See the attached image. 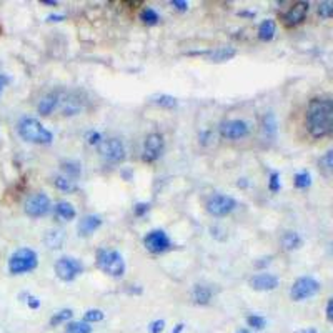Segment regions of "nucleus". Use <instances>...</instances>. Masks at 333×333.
<instances>
[{
  "label": "nucleus",
  "mask_w": 333,
  "mask_h": 333,
  "mask_svg": "<svg viewBox=\"0 0 333 333\" xmlns=\"http://www.w3.org/2000/svg\"><path fill=\"white\" fill-rule=\"evenodd\" d=\"M72 315H74V311L70 310V308L60 310L59 313H55V315L50 318V325H52V327H57V325H59V323H63V322L70 320V318H72Z\"/></svg>",
  "instance_id": "obj_27"
},
{
  "label": "nucleus",
  "mask_w": 333,
  "mask_h": 333,
  "mask_svg": "<svg viewBox=\"0 0 333 333\" xmlns=\"http://www.w3.org/2000/svg\"><path fill=\"white\" fill-rule=\"evenodd\" d=\"M307 129L311 137H327L333 130V102L330 98H311L307 109Z\"/></svg>",
  "instance_id": "obj_1"
},
{
  "label": "nucleus",
  "mask_w": 333,
  "mask_h": 333,
  "mask_svg": "<svg viewBox=\"0 0 333 333\" xmlns=\"http://www.w3.org/2000/svg\"><path fill=\"white\" fill-rule=\"evenodd\" d=\"M264 129L267 132V135H275V132H277V120H275V115L272 112L267 113L264 118Z\"/></svg>",
  "instance_id": "obj_30"
},
{
  "label": "nucleus",
  "mask_w": 333,
  "mask_h": 333,
  "mask_svg": "<svg viewBox=\"0 0 333 333\" xmlns=\"http://www.w3.org/2000/svg\"><path fill=\"white\" fill-rule=\"evenodd\" d=\"M295 187L296 188H308L311 185V177L308 172H299L295 175Z\"/></svg>",
  "instance_id": "obj_31"
},
{
  "label": "nucleus",
  "mask_w": 333,
  "mask_h": 333,
  "mask_svg": "<svg viewBox=\"0 0 333 333\" xmlns=\"http://www.w3.org/2000/svg\"><path fill=\"white\" fill-rule=\"evenodd\" d=\"M165 328V322L164 320H155L148 325V333H162Z\"/></svg>",
  "instance_id": "obj_36"
},
{
  "label": "nucleus",
  "mask_w": 333,
  "mask_h": 333,
  "mask_svg": "<svg viewBox=\"0 0 333 333\" xmlns=\"http://www.w3.org/2000/svg\"><path fill=\"white\" fill-rule=\"evenodd\" d=\"M63 19H65L63 15H48V17H47L48 22H62Z\"/></svg>",
  "instance_id": "obj_44"
},
{
  "label": "nucleus",
  "mask_w": 333,
  "mask_h": 333,
  "mask_svg": "<svg viewBox=\"0 0 333 333\" xmlns=\"http://www.w3.org/2000/svg\"><path fill=\"white\" fill-rule=\"evenodd\" d=\"M55 214L59 215L60 218H63V220H72V218H75L77 212H75V208H74L72 203H68V202H59V203L55 205Z\"/></svg>",
  "instance_id": "obj_22"
},
{
  "label": "nucleus",
  "mask_w": 333,
  "mask_h": 333,
  "mask_svg": "<svg viewBox=\"0 0 333 333\" xmlns=\"http://www.w3.org/2000/svg\"><path fill=\"white\" fill-rule=\"evenodd\" d=\"M59 94H48L45 95L42 100L39 102L37 105V110L39 113H42V115H50V113L54 112V109L59 105Z\"/></svg>",
  "instance_id": "obj_18"
},
{
  "label": "nucleus",
  "mask_w": 333,
  "mask_h": 333,
  "mask_svg": "<svg viewBox=\"0 0 333 333\" xmlns=\"http://www.w3.org/2000/svg\"><path fill=\"white\" fill-rule=\"evenodd\" d=\"M100 225H102V218L98 215H85L80 218L79 225H77V232H79L80 237H89L95 230L100 229Z\"/></svg>",
  "instance_id": "obj_16"
},
{
  "label": "nucleus",
  "mask_w": 333,
  "mask_h": 333,
  "mask_svg": "<svg viewBox=\"0 0 333 333\" xmlns=\"http://www.w3.org/2000/svg\"><path fill=\"white\" fill-rule=\"evenodd\" d=\"M247 323L255 330H264L267 327V320L260 315H250L249 318H247Z\"/></svg>",
  "instance_id": "obj_32"
},
{
  "label": "nucleus",
  "mask_w": 333,
  "mask_h": 333,
  "mask_svg": "<svg viewBox=\"0 0 333 333\" xmlns=\"http://www.w3.org/2000/svg\"><path fill=\"white\" fill-rule=\"evenodd\" d=\"M83 272V265L74 257H62L55 264V273L62 282H72Z\"/></svg>",
  "instance_id": "obj_6"
},
{
  "label": "nucleus",
  "mask_w": 333,
  "mask_h": 333,
  "mask_svg": "<svg viewBox=\"0 0 333 333\" xmlns=\"http://www.w3.org/2000/svg\"><path fill=\"white\" fill-rule=\"evenodd\" d=\"M59 103H62L63 115H68V117L77 115L83 109V100L77 94H67L63 98H59Z\"/></svg>",
  "instance_id": "obj_15"
},
{
  "label": "nucleus",
  "mask_w": 333,
  "mask_h": 333,
  "mask_svg": "<svg viewBox=\"0 0 333 333\" xmlns=\"http://www.w3.org/2000/svg\"><path fill=\"white\" fill-rule=\"evenodd\" d=\"M54 183H55V187L62 190V192H74L75 190V185L72 183V180H68L67 177H55L54 179Z\"/></svg>",
  "instance_id": "obj_26"
},
{
  "label": "nucleus",
  "mask_w": 333,
  "mask_h": 333,
  "mask_svg": "<svg viewBox=\"0 0 333 333\" xmlns=\"http://www.w3.org/2000/svg\"><path fill=\"white\" fill-rule=\"evenodd\" d=\"M237 207L235 198H232L229 195H222V194H215L212 195L207 200V212L214 217H225L229 215L233 208Z\"/></svg>",
  "instance_id": "obj_8"
},
{
  "label": "nucleus",
  "mask_w": 333,
  "mask_h": 333,
  "mask_svg": "<svg viewBox=\"0 0 333 333\" xmlns=\"http://www.w3.org/2000/svg\"><path fill=\"white\" fill-rule=\"evenodd\" d=\"M237 333H252V331H249V330H238Z\"/></svg>",
  "instance_id": "obj_48"
},
{
  "label": "nucleus",
  "mask_w": 333,
  "mask_h": 333,
  "mask_svg": "<svg viewBox=\"0 0 333 333\" xmlns=\"http://www.w3.org/2000/svg\"><path fill=\"white\" fill-rule=\"evenodd\" d=\"M205 55H207V59L210 62L222 63V62L233 59V57L237 55V50H235V47H232V45H222V47L214 48V50L205 52Z\"/></svg>",
  "instance_id": "obj_17"
},
{
  "label": "nucleus",
  "mask_w": 333,
  "mask_h": 333,
  "mask_svg": "<svg viewBox=\"0 0 333 333\" xmlns=\"http://www.w3.org/2000/svg\"><path fill=\"white\" fill-rule=\"evenodd\" d=\"M320 292V283L311 277H300L293 282L292 288H290V296L293 302H303L310 299V296L317 295Z\"/></svg>",
  "instance_id": "obj_5"
},
{
  "label": "nucleus",
  "mask_w": 333,
  "mask_h": 333,
  "mask_svg": "<svg viewBox=\"0 0 333 333\" xmlns=\"http://www.w3.org/2000/svg\"><path fill=\"white\" fill-rule=\"evenodd\" d=\"M278 277H275L272 273H258V275H253V277L249 280V285L257 290V292H272L278 287Z\"/></svg>",
  "instance_id": "obj_13"
},
{
  "label": "nucleus",
  "mask_w": 333,
  "mask_h": 333,
  "mask_svg": "<svg viewBox=\"0 0 333 333\" xmlns=\"http://www.w3.org/2000/svg\"><path fill=\"white\" fill-rule=\"evenodd\" d=\"M183 328H185V325H183V323H179V325H175V328L172 330V333H182V331H183Z\"/></svg>",
  "instance_id": "obj_45"
},
{
  "label": "nucleus",
  "mask_w": 333,
  "mask_h": 333,
  "mask_svg": "<svg viewBox=\"0 0 333 333\" xmlns=\"http://www.w3.org/2000/svg\"><path fill=\"white\" fill-rule=\"evenodd\" d=\"M148 208H150V205L148 203H137L135 207H133V214H135L137 217H142V215H145Z\"/></svg>",
  "instance_id": "obj_38"
},
{
  "label": "nucleus",
  "mask_w": 333,
  "mask_h": 333,
  "mask_svg": "<svg viewBox=\"0 0 333 333\" xmlns=\"http://www.w3.org/2000/svg\"><path fill=\"white\" fill-rule=\"evenodd\" d=\"M98 153L100 157L112 164H118V162L125 160V147L122 140L118 138H107L98 144Z\"/></svg>",
  "instance_id": "obj_7"
},
{
  "label": "nucleus",
  "mask_w": 333,
  "mask_h": 333,
  "mask_svg": "<svg viewBox=\"0 0 333 333\" xmlns=\"http://www.w3.org/2000/svg\"><path fill=\"white\" fill-rule=\"evenodd\" d=\"M42 4H45V5H57V0H42Z\"/></svg>",
  "instance_id": "obj_46"
},
{
  "label": "nucleus",
  "mask_w": 333,
  "mask_h": 333,
  "mask_svg": "<svg viewBox=\"0 0 333 333\" xmlns=\"http://www.w3.org/2000/svg\"><path fill=\"white\" fill-rule=\"evenodd\" d=\"M268 188L272 192H278L280 190V175L277 172H272L270 173V182H268Z\"/></svg>",
  "instance_id": "obj_35"
},
{
  "label": "nucleus",
  "mask_w": 333,
  "mask_h": 333,
  "mask_svg": "<svg viewBox=\"0 0 333 333\" xmlns=\"http://www.w3.org/2000/svg\"><path fill=\"white\" fill-rule=\"evenodd\" d=\"M275 32H277V25H275V20L267 19L258 27V39L261 42H270L275 37Z\"/></svg>",
  "instance_id": "obj_20"
},
{
  "label": "nucleus",
  "mask_w": 333,
  "mask_h": 333,
  "mask_svg": "<svg viewBox=\"0 0 333 333\" xmlns=\"http://www.w3.org/2000/svg\"><path fill=\"white\" fill-rule=\"evenodd\" d=\"M62 168L65 170V172H67L70 177H79L80 172H82L80 164H77V162H67V164H63Z\"/></svg>",
  "instance_id": "obj_34"
},
{
  "label": "nucleus",
  "mask_w": 333,
  "mask_h": 333,
  "mask_svg": "<svg viewBox=\"0 0 333 333\" xmlns=\"http://www.w3.org/2000/svg\"><path fill=\"white\" fill-rule=\"evenodd\" d=\"M39 264L37 253L30 249H20L12 255L9 260V272L12 275H22L32 272Z\"/></svg>",
  "instance_id": "obj_4"
},
{
  "label": "nucleus",
  "mask_w": 333,
  "mask_h": 333,
  "mask_svg": "<svg viewBox=\"0 0 333 333\" xmlns=\"http://www.w3.org/2000/svg\"><path fill=\"white\" fill-rule=\"evenodd\" d=\"M162 152H164V137L160 133H150L144 142V152H142V160L144 162H155Z\"/></svg>",
  "instance_id": "obj_11"
},
{
  "label": "nucleus",
  "mask_w": 333,
  "mask_h": 333,
  "mask_svg": "<svg viewBox=\"0 0 333 333\" xmlns=\"http://www.w3.org/2000/svg\"><path fill=\"white\" fill-rule=\"evenodd\" d=\"M282 243L285 250H296L302 247V237L296 232H285L282 237Z\"/></svg>",
  "instance_id": "obj_21"
},
{
  "label": "nucleus",
  "mask_w": 333,
  "mask_h": 333,
  "mask_svg": "<svg viewBox=\"0 0 333 333\" xmlns=\"http://www.w3.org/2000/svg\"><path fill=\"white\" fill-rule=\"evenodd\" d=\"M299 333H317L313 328H307V330H302V331H299Z\"/></svg>",
  "instance_id": "obj_47"
},
{
  "label": "nucleus",
  "mask_w": 333,
  "mask_h": 333,
  "mask_svg": "<svg viewBox=\"0 0 333 333\" xmlns=\"http://www.w3.org/2000/svg\"><path fill=\"white\" fill-rule=\"evenodd\" d=\"M327 320L328 322L333 320V300L331 299L327 302Z\"/></svg>",
  "instance_id": "obj_42"
},
{
  "label": "nucleus",
  "mask_w": 333,
  "mask_h": 333,
  "mask_svg": "<svg viewBox=\"0 0 333 333\" xmlns=\"http://www.w3.org/2000/svg\"><path fill=\"white\" fill-rule=\"evenodd\" d=\"M331 155H333V152H327V155L320 160L322 164H325V168L328 170V172H331V168H333V160H331Z\"/></svg>",
  "instance_id": "obj_40"
},
{
  "label": "nucleus",
  "mask_w": 333,
  "mask_h": 333,
  "mask_svg": "<svg viewBox=\"0 0 333 333\" xmlns=\"http://www.w3.org/2000/svg\"><path fill=\"white\" fill-rule=\"evenodd\" d=\"M152 102L159 107H164V109H175L177 107V98L172 95H159V97H153Z\"/></svg>",
  "instance_id": "obj_25"
},
{
  "label": "nucleus",
  "mask_w": 333,
  "mask_h": 333,
  "mask_svg": "<svg viewBox=\"0 0 333 333\" xmlns=\"http://www.w3.org/2000/svg\"><path fill=\"white\" fill-rule=\"evenodd\" d=\"M103 311L102 310H98V308H90L85 311V315H83V320L85 323H95V322H102L103 320Z\"/></svg>",
  "instance_id": "obj_29"
},
{
  "label": "nucleus",
  "mask_w": 333,
  "mask_h": 333,
  "mask_svg": "<svg viewBox=\"0 0 333 333\" xmlns=\"http://www.w3.org/2000/svg\"><path fill=\"white\" fill-rule=\"evenodd\" d=\"M7 83H9V79H7L5 75L0 74V94H2V90H4V87H5Z\"/></svg>",
  "instance_id": "obj_43"
},
{
  "label": "nucleus",
  "mask_w": 333,
  "mask_h": 333,
  "mask_svg": "<svg viewBox=\"0 0 333 333\" xmlns=\"http://www.w3.org/2000/svg\"><path fill=\"white\" fill-rule=\"evenodd\" d=\"M192 300L197 305H208L212 300V288L205 285H195L192 290Z\"/></svg>",
  "instance_id": "obj_19"
},
{
  "label": "nucleus",
  "mask_w": 333,
  "mask_h": 333,
  "mask_svg": "<svg viewBox=\"0 0 333 333\" xmlns=\"http://www.w3.org/2000/svg\"><path fill=\"white\" fill-rule=\"evenodd\" d=\"M17 132L22 140L28 144H37V145H48L52 144L54 135L50 130H47L37 118L24 117L17 125Z\"/></svg>",
  "instance_id": "obj_2"
},
{
  "label": "nucleus",
  "mask_w": 333,
  "mask_h": 333,
  "mask_svg": "<svg viewBox=\"0 0 333 333\" xmlns=\"http://www.w3.org/2000/svg\"><path fill=\"white\" fill-rule=\"evenodd\" d=\"M318 15L323 17V19H330L333 17V2H322L318 5Z\"/></svg>",
  "instance_id": "obj_33"
},
{
  "label": "nucleus",
  "mask_w": 333,
  "mask_h": 333,
  "mask_svg": "<svg viewBox=\"0 0 333 333\" xmlns=\"http://www.w3.org/2000/svg\"><path fill=\"white\" fill-rule=\"evenodd\" d=\"M50 198H48L44 192H37L27 198L25 202V214L28 217H44L50 212Z\"/></svg>",
  "instance_id": "obj_9"
},
{
  "label": "nucleus",
  "mask_w": 333,
  "mask_h": 333,
  "mask_svg": "<svg viewBox=\"0 0 333 333\" xmlns=\"http://www.w3.org/2000/svg\"><path fill=\"white\" fill-rule=\"evenodd\" d=\"M140 20L147 25H157L160 22V15L150 7H147V9L140 12Z\"/></svg>",
  "instance_id": "obj_24"
},
{
  "label": "nucleus",
  "mask_w": 333,
  "mask_h": 333,
  "mask_svg": "<svg viewBox=\"0 0 333 333\" xmlns=\"http://www.w3.org/2000/svg\"><path fill=\"white\" fill-rule=\"evenodd\" d=\"M97 265L103 273L110 275L113 278L122 277L125 273V260L122 255L115 250H98Z\"/></svg>",
  "instance_id": "obj_3"
},
{
  "label": "nucleus",
  "mask_w": 333,
  "mask_h": 333,
  "mask_svg": "<svg viewBox=\"0 0 333 333\" xmlns=\"http://www.w3.org/2000/svg\"><path fill=\"white\" fill-rule=\"evenodd\" d=\"M63 232L62 230H48L45 235V243L48 249H62L63 245Z\"/></svg>",
  "instance_id": "obj_23"
},
{
  "label": "nucleus",
  "mask_w": 333,
  "mask_h": 333,
  "mask_svg": "<svg viewBox=\"0 0 333 333\" xmlns=\"http://www.w3.org/2000/svg\"><path fill=\"white\" fill-rule=\"evenodd\" d=\"M250 133V127L245 120H226L220 125V135L229 140H240L245 138Z\"/></svg>",
  "instance_id": "obj_10"
},
{
  "label": "nucleus",
  "mask_w": 333,
  "mask_h": 333,
  "mask_svg": "<svg viewBox=\"0 0 333 333\" xmlns=\"http://www.w3.org/2000/svg\"><path fill=\"white\" fill-rule=\"evenodd\" d=\"M67 333H92V327L85 322H72L67 325Z\"/></svg>",
  "instance_id": "obj_28"
},
{
  "label": "nucleus",
  "mask_w": 333,
  "mask_h": 333,
  "mask_svg": "<svg viewBox=\"0 0 333 333\" xmlns=\"http://www.w3.org/2000/svg\"><path fill=\"white\" fill-rule=\"evenodd\" d=\"M144 245L150 253H162L170 249V238L164 230H152L145 235Z\"/></svg>",
  "instance_id": "obj_12"
},
{
  "label": "nucleus",
  "mask_w": 333,
  "mask_h": 333,
  "mask_svg": "<svg viewBox=\"0 0 333 333\" xmlns=\"http://www.w3.org/2000/svg\"><path fill=\"white\" fill-rule=\"evenodd\" d=\"M310 10V4L308 2H295L292 7L288 9V12L283 15V20L288 27H293V25H299L305 20L307 13Z\"/></svg>",
  "instance_id": "obj_14"
},
{
  "label": "nucleus",
  "mask_w": 333,
  "mask_h": 333,
  "mask_svg": "<svg viewBox=\"0 0 333 333\" xmlns=\"http://www.w3.org/2000/svg\"><path fill=\"white\" fill-rule=\"evenodd\" d=\"M27 305L30 307V308H39L40 307V300L39 299H35V296H32V295H28L27 293Z\"/></svg>",
  "instance_id": "obj_41"
},
{
  "label": "nucleus",
  "mask_w": 333,
  "mask_h": 333,
  "mask_svg": "<svg viewBox=\"0 0 333 333\" xmlns=\"http://www.w3.org/2000/svg\"><path fill=\"white\" fill-rule=\"evenodd\" d=\"M172 7H175L177 10H180V12H185L188 9V2H185V0H172Z\"/></svg>",
  "instance_id": "obj_39"
},
{
  "label": "nucleus",
  "mask_w": 333,
  "mask_h": 333,
  "mask_svg": "<svg viewBox=\"0 0 333 333\" xmlns=\"http://www.w3.org/2000/svg\"><path fill=\"white\" fill-rule=\"evenodd\" d=\"M100 140H102V137H100V133H98V132H94V130L87 132V142L90 145H98V144H100Z\"/></svg>",
  "instance_id": "obj_37"
}]
</instances>
